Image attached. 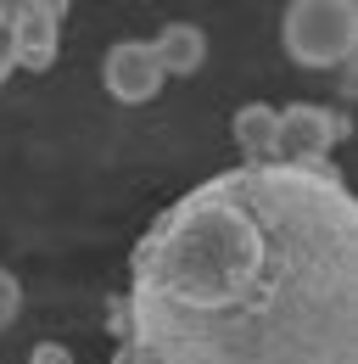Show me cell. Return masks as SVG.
Returning <instances> with one entry per match:
<instances>
[{"label": "cell", "instance_id": "4", "mask_svg": "<svg viewBox=\"0 0 358 364\" xmlns=\"http://www.w3.org/2000/svg\"><path fill=\"white\" fill-rule=\"evenodd\" d=\"M62 17H67V6H62V0H11V6H6L17 68H34V73H45V68L56 62Z\"/></svg>", "mask_w": 358, "mask_h": 364}, {"label": "cell", "instance_id": "6", "mask_svg": "<svg viewBox=\"0 0 358 364\" xmlns=\"http://www.w3.org/2000/svg\"><path fill=\"white\" fill-rule=\"evenodd\" d=\"M151 50H157L163 73L185 79V73H196V68H202V56H207V34H202L196 23H168V28L151 40Z\"/></svg>", "mask_w": 358, "mask_h": 364}, {"label": "cell", "instance_id": "5", "mask_svg": "<svg viewBox=\"0 0 358 364\" xmlns=\"http://www.w3.org/2000/svg\"><path fill=\"white\" fill-rule=\"evenodd\" d=\"M101 79H107V95L112 101H124V107H146L151 95L163 90V62H157V50L151 40H118V46L107 50V62H101Z\"/></svg>", "mask_w": 358, "mask_h": 364}, {"label": "cell", "instance_id": "1", "mask_svg": "<svg viewBox=\"0 0 358 364\" xmlns=\"http://www.w3.org/2000/svg\"><path fill=\"white\" fill-rule=\"evenodd\" d=\"M118 364H358V202L336 168H224L140 235Z\"/></svg>", "mask_w": 358, "mask_h": 364}, {"label": "cell", "instance_id": "10", "mask_svg": "<svg viewBox=\"0 0 358 364\" xmlns=\"http://www.w3.org/2000/svg\"><path fill=\"white\" fill-rule=\"evenodd\" d=\"M28 364H73V353H67V348H56V342H40V348L28 353Z\"/></svg>", "mask_w": 358, "mask_h": 364}, {"label": "cell", "instance_id": "9", "mask_svg": "<svg viewBox=\"0 0 358 364\" xmlns=\"http://www.w3.org/2000/svg\"><path fill=\"white\" fill-rule=\"evenodd\" d=\"M17 73V50H11V23H6V6H0V85Z\"/></svg>", "mask_w": 358, "mask_h": 364}, {"label": "cell", "instance_id": "3", "mask_svg": "<svg viewBox=\"0 0 358 364\" xmlns=\"http://www.w3.org/2000/svg\"><path fill=\"white\" fill-rule=\"evenodd\" d=\"M347 129V118H336V112H325V107H286V112H274V151H268V163H297V168H325V157H330V146L336 135Z\"/></svg>", "mask_w": 358, "mask_h": 364}, {"label": "cell", "instance_id": "8", "mask_svg": "<svg viewBox=\"0 0 358 364\" xmlns=\"http://www.w3.org/2000/svg\"><path fill=\"white\" fill-rule=\"evenodd\" d=\"M17 309H23V286H17V274L0 264V331L17 319Z\"/></svg>", "mask_w": 358, "mask_h": 364}, {"label": "cell", "instance_id": "2", "mask_svg": "<svg viewBox=\"0 0 358 364\" xmlns=\"http://www.w3.org/2000/svg\"><path fill=\"white\" fill-rule=\"evenodd\" d=\"M280 40L297 68H342L358 46V6L353 0H291L280 17Z\"/></svg>", "mask_w": 358, "mask_h": 364}, {"label": "cell", "instance_id": "7", "mask_svg": "<svg viewBox=\"0 0 358 364\" xmlns=\"http://www.w3.org/2000/svg\"><path fill=\"white\" fill-rule=\"evenodd\" d=\"M229 135L246 151V163H268V151H274V107H264V101L241 107L235 124H229Z\"/></svg>", "mask_w": 358, "mask_h": 364}]
</instances>
